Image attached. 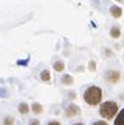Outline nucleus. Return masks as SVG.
Segmentation results:
<instances>
[{"instance_id":"a211bd4d","label":"nucleus","mask_w":124,"mask_h":125,"mask_svg":"<svg viewBox=\"0 0 124 125\" xmlns=\"http://www.w3.org/2000/svg\"><path fill=\"white\" fill-rule=\"evenodd\" d=\"M116 1H123V0H116Z\"/></svg>"},{"instance_id":"39448f33","label":"nucleus","mask_w":124,"mask_h":125,"mask_svg":"<svg viewBox=\"0 0 124 125\" xmlns=\"http://www.w3.org/2000/svg\"><path fill=\"white\" fill-rule=\"evenodd\" d=\"M110 13H112V15L114 18H120L122 17V9L119 8V6H112Z\"/></svg>"},{"instance_id":"dca6fc26","label":"nucleus","mask_w":124,"mask_h":125,"mask_svg":"<svg viewBox=\"0 0 124 125\" xmlns=\"http://www.w3.org/2000/svg\"><path fill=\"white\" fill-rule=\"evenodd\" d=\"M48 125H61L58 121H51V123H48Z\"/></svg>"},{"instance_id":"9b49d317","label":"nucleus","mask_w":124,"mask_h":125,"mask_svg":"<svg viewBox=\"0 0 124 125\" xmlns=\"http://www.w3.org/2000/svg\"><path fill=\"white\" fill-rule=\"evenodd\" d=\"M63 68H65V66H63V63H62V62H56V63H55V70H56V71L61 72Z\"/></svg>"},{"instance_id":"ddd939ff","label":"nucleus","mask_w":124,"mask_h":125,"mask_svg":"<svg viewBox=\"0 0 124 125\" xmlns=\"http://www.w3.org/2000/svg\"><path fill=\"white\" fill-rule=\"evenodd\" d=\"M4 125H14V119L13 117H5L4 119Z\"/></svg>"},{"instance_id":"f8f14e48","label":"nucleus","mask_w":124,"mask_h":125,"mask_svg":"<svg viewBox=\"0 0 124 125\" xmlns=\"http://www.w3.org/2000/svg\"><path fill=\"white\" fill-rule=\"evenodd\" d=\"M62 83H65V85H71V83H72L71 76H65V77L62 78Z\"/></svg>"},{"instance_id":"20e7f679","label":"nucleus","mask_w":124,"mask_h":125,"mask_svg":"<svg viewBox=\"0 0 124 125\" xmlns=\"http://www.w3.org/2000/svg\"><path fill=\"white\" fill-rule=\"evenodd\" d=\"M114 125H124V109L118 114L116 119L114 121Z\"/></svg>"},{"instance_id":"6e6552de","label":"nucleus","mask_w":124,"mask_h":125,"mask_svg":"<svg viewBox=\"0 0 124 125\" xmlns=\"http://www.w3.org/2000/svg\"><path fill=\"white\" fill-rule=\"evenodd\" d=\"M108 78L112 82H116V81L119 80V72H116V71H114L113 73L110 72V73L108 75Z\"/></svg>"},{"instance_id":"f3484780","label":"nucleus","mask_w":124,"mask_h":125,"mask_svg":"<svg viewBox=\"0 0 124 125\" xmlns=\"http://www.w3.org/2000/svg\"><path fill=\"white\" fill-rule=\"evenodd\" d=\"M75 125H84V124H80V123H79V124H75Z\"/></svg>"},{"instance_id":"0eeeda50","label":"nucleus","mask_w":124,"mask_h":125,"mask_svg":"<svg viewBox=\"0 0 124 125\" xmlns=\"http://www.w3.org/2000/svg\"><path fill=\"white\" fill-rule=\"evenodd\" d=\"M32 111L34 113V114H41L42 111H43V107H42V105L41 104H38V102H34V104L32 105Z\"/></svg>"},{"instance_id":"f257e3e1","label":"nucleus","mask_w":124,"mask_h":125,"mask_svg":"<svg viewBox=\"0 0 124 125\" xmlns=\"http://www.w3.org/2000/svg\"><path fill=\"white\" fill-rule=\"evenodd\" d=\"M101 99H103V91L98 86H90L84 94V100L86 101V104L91 106L100 104Z\"/></svg>"},{"instance_id":"4468645a","label":"nucleus","mask_w":124,"mask_h":125,"mask_svg":"<svg viewBox=\"0 0 124 125\" xmlns=\"http://www.w3.org/2000/svg\"><path fill=\"white\" fill-rule=\"evenodd\" d=\"M29 125H41V123H39V120H31V123H29Z\"/></svg>"},{"instance_id":"2eb2a0df","label":"nucleus","mask_w":124,"mask_h":125,"mask_svg":"<svg viewBox=\"0 0 124 125\" xmlns=\"http://www.w3.org/2000/svg\"><path fill=\"white\" fill-rule=\"evenodd\" d=\"M94 125H109V124L105 121H96V123H94Z\"/></svg>"},{"instance_id":"1a4fd4ad","label":"nucleus","mask_w":124,"mask_h":125,"mask_svg":"<svg viewBox=\"0 0 124 125\" xmlns=\"http://www.w3.org/2000/svg\"><path fill=\"white\" fill-rule=\"evenodd\" d=\"M41 78H42V81H49V80H51L49 71H47V70L43 71V72L41 73Z\"/></svg>"},{"instance_id":"f03ea898","label":"nucleus","mask_w":124,"mask_h":125,"mask_svg":"<svg viewBox=\"0 0 124 125\" xmlns=\"http://www.w3.org/2000/svg\"><path fill=\"white\" fill-rule=\"evenodd\" d=\"M118 113V105L114 101H106L103 105L100 106V115L104 117V119L112 120L113 117Z\"/></svg>"},{"instance_id":"9d476101","label":"nucleus","mask_w":124,"mask_h":125,"mask_svg":"<svg viewBox=\"0 0 124 125\" xmlns=\"http://www.w3.org/2000/svg\"><path fill=\"white\" fill-rule=\"evenodd\" d=\"M110 34H112L113 38H119V35H120V31H119V28H118V27H114V28L112 29Z\"/></svg>"},{"instance_id":"423d86ee","label":"nucleus","mask_w":124,"mask_h":125,"mask_svg":"<svg viewBox=\"0 0 124 125\" xmlns=\"http://www.w3.org/2000/svg\"><path fill=\"white\" fill-rule=\"evenodd\" d=\"M18 110H19V113H20V114L25 115V114H28V113H29V106L25 104V102H22V104H19Z\"/></svg>"},{"instance_id":"7ed1b4c3","label":"nucleus","mask_w":124,"mask_h":125,"mask_svg":"<svg viewBox=\"0 0 124 125\" xmlns=\"http://www.w3.org/2000/svg\"><path fill=\"white\" fill-rule=\"evenodd\" d=\"M80 114V109L76 106V105H71V106H68V109H67V113H66V115L67 116H76V115H79Z\"/></svg>"}]
</instances>
